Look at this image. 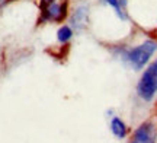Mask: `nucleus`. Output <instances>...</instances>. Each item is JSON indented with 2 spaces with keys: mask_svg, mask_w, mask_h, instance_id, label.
<instances>
[{
  "mask_svg": "<svg viewBox=\"0 0 157 143\" xmlns=\"http://www.w3.org/2000/svg\"><path fill=\"white\" fill-rule=\"evenodd\" d=\"M74 37V29L68 25V23H61L58 29L56 32V38H57V42L60 46H67L71 42Z\"/></svg>",
  "mask_w": 157,
  "mask_h": 143,
  "instance_id": "nucleus-7",
  "label": "nucleus"
},
{
  "mask_svg": "<svg viewBox=\"0 0 157 143\" xmlns=\"http://www.w3.org/2000/svg\"><path fill=\"white\" fill-rule=\"evenodd\" d=\"M111 132H112V134L115 137L125 139L127 134H128V127H127V124L119 117L113 115L112 118H111Z\"/></svg>",
  "mask_w": 157,
  "mask_h": 143,
  "instance_id": "nucleus-8",
  "label": "nucleus"
},
{
  "mask_svg": "<svg viewBox=\"0 0 157 143\" xmlns=\"http://www.w3.org/2000/svg\"><path fill=\"white\" fill-rule=\"evenodd\" d=\"M71 9L70 0H39L38 2V25L45 23H64Z\"/></svg>",
  "mask_w": 157,
  "mask_h": 143,
  "instance_id": "nucleus-2",
  "label": "nucleus"
},
{
  "mask_svg": "<svg viewBox=\"0 0 157 143\" xmlns=\"http://www.w3.org/2000/svg\"><path fill=\"white\" fill-rule=\"evenodd\" d=\"M10 2H13V0H0V9H3V7L7 6Z\"/></svg>",
  "mask_w": 157,
  "mask_h": 143,
  "instance_id": "nucleus-9",
  "label": "nucleus"
},
{
  "mask_svg": "<svg viewBox=\"0 0 157 143\" xmlns=\"http://www.w3.org/2000/svg\"><path fill=\"white\" fill-rule=\"evenodd\" d=\"M157 93V58H154L151 63L147 64L141 77L137 82V95L146 101L150 102Z\"/></svg>",
  "mask_w": 157,
  "mask_h": 143,
  "instance_id": "nucleus-3",
  "label": "nucleus"
},
{
  "mask_svg": "<svg viewBox=\"0 0 157 143\" xmlns=\"http://www.w3.org/2000/svg\"><path fill=\"white\" fill-rule=\"evenodd\" d=\"M90 7L86 2H80L73 9H70L67 23L74 29V32H83L89 28Z\"/></svg>",
  "mask_w": 157,
  "mask_h": 143,
  "instance_id": "nucleus-4",
  "label": "nucleus"
},
{
  "mask_svg": "<svg viewBox=\"0 0 157 143\" xmlns=\"http://www.w3.org/2000/svg\"><path fill=\"white\" fill-rule=\"evenodd\" d=\"M101 5L112 7L121 21H128V2L127 0H98Z\"/></svg>",
  "mask_w": 157,
  "mask_h": 143,
  "instance_id": "nucleus-6",
  "label": "nucleus"
},
{
  "mask_svg": "<svg viewBox=\"0 0 157 143\" xmlns=\"http://www.w3.org/2000/svg\"><path fill=\"white\" fill-rule=\"evenodd\" d=\"M157 132L151 121H144L135 129L131 137V143H156Z\"/></svg>",
  "mask_w": 157,
  "mask_h": 143,
  "instance_id": "nucleus-5",
  "label": "nucleus"
},
{
  "mask_svg": "<svg viewBox=\"0 0 157 143\" xmlns=\"http://www.w3.org/2000/svg\"><path fill=\"white\" fill-rule=\"evenodd\" d=\"M157 51V40L156 38H147L141 44L131 48L127 47H113L112 53L118 58H121L125 64L135 72H140L146 67L150 58L156 54Z\"/></svg>",
  "mask_w": 157,
  "mask_h": 143,
  "instance_id": "nucleus-1",
  "label": "nucleus"
},
{
  "mask_svg": "<svg viewBox=\"0 0 157 143\" xmlns=\"http://www.w3.org/2000/svg\"><path fill=\"white\" fill-rule=\"evenodd\" d=\"M156 40H157V32H156Z\"/></svg>",
  "mask_w": 157,
  "mask_h": 143,
  "instance_id": "nucleus-10",
  "label": "nucleus"
}]
</instances>
